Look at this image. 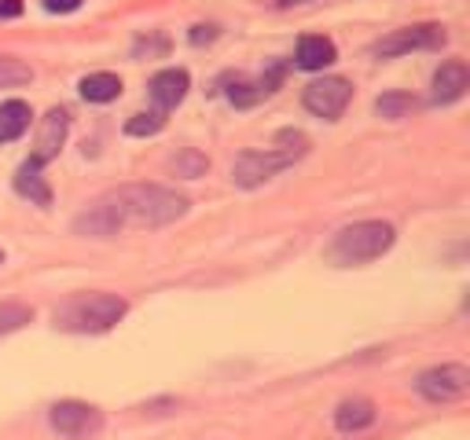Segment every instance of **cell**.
<instances>
[{
    "label": "cell",
    "mask_w": 470,
    "mask_h": 440,
    "mask_svg": "<svg viewBox=\"0 0 470 440\" xmlns=\"http://www.w3.org/2000/svg\"><path fill=\"white\" fill-rule=\"evenodd\" d=\"M394 224L386 220H361V224H349L335 235V243L327 246V261L338 268H352V264H368L379 261L389 246H394Z\"/></svg>",
    "instance_id": "3"
},
{
    "label": "cell",
    "mask_w": 470,
    "mask_h": 440,
    "mask_svg": "<svg viewBox=\"0 0 470 440\" xmlns=\"http://www.w3.org/2000/svg\"><path fill=\"white\" fill-rule=\"evenodd\" d=\"M280 8H294V4H309V0H276Z\"/></svg>",
    "instance_id": "24"
},
{
    "label": "cell",
    "mask_w": 470,
    "mask_h": 440,
    "mask_svg": "<svg viewBox=\"0 0 470 440\" xmlns=\"http://www.w3.org/2000/svg\"><path fill=\"white\" fill-rule=\"evenodd\" d=\"M45 8L66 15V12H77V8H82V0H45Z\"/></svg>",
    "instance_id": "22"
},
{
    "label": "cell",
    "mask_w": 470,
    "mask_h": 440,
    "mask_svg": "<svg viewBox=\"0 0 470 440\" xmlns=\"http://www.w3.org/2000/svg\"><path fill=\"white\" fill-rule=\"evenodd\" d=\"M309 151V140L294 143V147H268V151H243L239 158H235L231 166V180L239 187H257L265 180H272L276 173L291 169L298 158Z\"/></svg>",
    "instance_id": "4"
},
{
    "label": "cell",
    "mask_w": 470,
    "mask_h": 440,
    "mask_svg": "<svg viewBox=\"0 0 470 440\" xmlns=\"http://www.w3.org/2000/svg\"><path fill=\"white\" fill-rule=\"evenodd\" d=\"M445 45V30L426 22V26H408V30H394L389 37L371 45L375 56H405V52H430Z\"/></svg>",
    "instance_id": "7"
},
{
    "label": "cell",
    "mask_w": 470,
    "mask_h": 440,
    "mask_svg": "<svg viewBox=\"0 0 470 440\" xmlns=\"http://www.w3.org/2000/svg\"><path fill=\"white\" fill-rule=\"evenodd\" d=\"M30 103L22 99H8V103H0V143H12L19 140L26 129H30Z\"/></svg>",
    "instance_id": "15"
},
{
    "label": "cell",
    "mask_w": 470,
    "mask_h": 440,
    "mask_svg": "<svg viewBox=\"0 0 470 440\" xmlns=\"http://www.w3.org/2000/svg\"><path fill=\"white\" fill-rule=\"evenodd\" d=\"M415 389L430 400V404H452V400H463L470 393V371L463 364H441L419 375Z\"/></svg>",
    "instance_id": "6"
},
{
    "label": "cell",
    "mask_w": 470,
    "mask_h": 440,
    "mask_svg": "<svg viewBox=\"0 0 470 440\" xmlns=\"http://www.w3.org/2000/svg\"><path fill=\"white\" fill-rule=\"evenodd\" d=\"M30 319H33V312H30L26 305L4 301V305H0V334H12V331H19V327H26Z\"/></svg>",
    "instance_id": "19"
},
{
    "label": "cell",
    "mask_w": 470,
    "mask_h": 440,
    "mask_svg": "<svg viewBox=\"0 0 470 440\" xmlns=\"http://www.w3.org/2000/svg\"><path fill=\"white\" fill-rule=\"evenodd\" d=\"M187 85H191L187 70H162V73H154L151 77V99H154V107H159V114L173 110L187 96Z\"/></svg>",
    "instance_id": "10"
},
{
    "label": "cell",
    "mask_w": 470,
    "mask_h": 440,
    "mask_svg": "<svg viewBox=\"0 0 470 440\" xmlns=\"http://www.w3.org/2000/svg\"><path fill=\"white\" fill-rule=\"evenodd\" d=\"M15 191L22 198H30L33 206H52V187L45 184L41 177V166H33V162H22L19 173H15Z\"/></svg>",
    "instance_id": "13"
},
{
    "label": "cell",
    "mask_w": 470,
    "mask_h": 440,
    "mask_svg": "<svg viewBox=\"0 0 470 440\" xmlns=\"http://www.w3.org/2000/svg\"><path fill=\"white\" fill-rule=\"evenodd\" d=\"M66 129H70V117H66V110H48V117H45V125H41V136H37V151L30 154V162L33 166H45V162H52V158L59 154V147H63V140H66Z\"/></svg>",
    "instance_id": "9"
},
{
    "label": "cell",
    "mask_w": 470,
    "mask_h": 440,
    "mask_svg": "<svg viewBox=\"0 0 470 440\" xmlns=\"http://www.w3.org/2000/svg\"><path fill=\"white\" fill-rule=\"evenodd\" d=\"M305 110L317 114V117H327V122H335V117L349 107L352 99V85L345 82V77H320V82H312L305 89Z\"/></svg>",
    "instance_id": "8"
},
{
    "label": "cell",
    "mask_w": 470,
    "mask_h": 440,
    "mask_svg": "<svg viewBox=\"0 0 470 440\" xmlns=\"http://www.w3.org/2000/svg\"><path fill=\"white\" fill-rule=\"evenodd\" d=\"M375 422V404L371 400H342L338 404V411H335V426L342 429V433H357V429H364V426H371Z\"/></svg>",
    "instance_id": "14"
},
{
    "label": "cell",
    "mask_w": 470,
    "mask_h": 440,
    "mask_svg": "<svg viewBox=\"0 0 470 440\" xmlns=\"http://www.w3.org/2000/svg\"><path fill=\"white\" fill-rule=\"evenodd\" d=\"M0 261H4V254H0Z\"/></svg>",
    "instance_id": "25"
},
{
    "label": "cell",
    "mask_w": 470,
    "mask_h": 440,
    "mask_svg": "<svg viewBox=\"0 0 470 440\" xmlns=\"http://www.w3.org/2000/svg\"><path fill=\"white\" fill-rule=\"evenodd\" d=\"M82 96L89 103H110L122 96V77L118 73H89L82 82Z\"/></svg>",
    "instance_id": "16"
},
{
    "label": "cell",
    "mask_w": 470,
    "mask_h": 440,
    "mask_svg": "<svg viewBox=\"0 0 470 440\" xmlns=\"http://www.w3.org/2000/svg\"><path fill=\"white\" fill-rule=\"evenodd\" d=\"M206 166H210V162H206L203 154H195V151H184V154L173 158V169H177L180 177H203Z\"/></svg>",
    "instance_id": "21"
},
{
    "label": "cell",
    "mask_w": 470,
    "mask_h": 440,
    "mask_svg": "<svg viewBox=\"0 0 470 440\" xmlns=\"http://www.w3.org/2000/svg\"><path fill=\"white\" fill-rule=\"evenodd\" d=\"M22 15V0H0V19H19Z\"/></svg>",
    "instance_id": "23"
},
{
    "label": "cell",
    "mask_w": 470,
    "mask_h": 440,
    "mask_svg": "<svg viewBox=\"0 0 470 440\" xmlns=\"http://www.w3.org/2000/svg\"><path fill=\"white\" fill-rule=\"evenodd\" d=\"M294 59H298L301 70H324V66H331L338 59V52H335L331 37L312 33V37H301V41H298V56Z\"/></svg>",
    "instance_id": "12"
},
{
    "label": "cell",
    "mask_w": 470,
    "mask_h": 440,
    "mask_svg": "<svg viewBox=\"0 0 470 440\" xmlns=\"http://www.w3.org/2000/svg\"><path fill=\"white\" fill-rule=\"evenodd\" d=\"M419 103H415V96H408V92H389V96H379V103H375V110L382 114V117H405V114H412Z\"/></svg>",
    "instance_id": "18"
},
{
    "label": "cell",
    "mask_w": 470,
    "mask_h": 440,
    "mask_svg": "<svg viewBox=\"0 0 470 440\" xmlns=\"http://www.w3.org/2000/svg\"><path fill=\"white\" fill-rule=\"evenodd\" d=\"M129 312L118 294H77L56 308V327L70 334H103Z\"/></svg>",
    "instance_id": "2"
},
{
    "label": "cell",
    "mask_w": 470,
    "mask_h": 440,
    "mask_svg": "<svg viewBox=\"0 0 470 440\" xmlns=\"http://www.w3.org/2000/svg\"><path fill=\"white\" fill-rule=\"evenodd\" d=\"M187 213V198L159 187V184H126L110 194H103L96 206H89L82 217H74V231L77 235H92V238H107L114 231H122L126 224L136 228H162L173 224Z\"/></svg>",
    "instance_id": "1"
},
{
    "label": "cell",
    "mask_w": 470,
    "mask_h": 440,
    "mask_svg": "<svg viewBox=\"0 0 470 440\" xmlns=\"http://www.w3.org/2000/svg\"><path fill=\"white\" fill-rule=\"evenodd\" d=\"M48 422L66 440H92L103 429V411L92 404H82V400H59L48 411Z\"/></svg>",
    "instance_id": "5"
},
{
    "label": "cell",
    "mask_w": 470,
    "mask_h": 440,
    "mask_svg": "<svg viewBox=\"0 0 470 440\" xmlns=\"http://www.w3.org/2000/svg\"><path fill=\"white\" fill-rule=\"evenodd\" d=\"M162 125H166V117L159 110H151V114H133L126 122V133L129 136H154V133H162Z\"/></svg>",
    "instance_id": "20"
},
{
    "label": "cell",
    "mask_w": 470,
    "mask_h": 440,
    "mask_svg": "<svg viewBox=\"0 0 470 440\" xmlns=\"http://www.w3.org/2000/svg\"><path fill=\"white\" fill-rule=\"evenodd\" d=\"M33 70L12 56H0V89H15V85H30Z\"/></svg>",
    "instance_id": "17"
},
{
    "label": "cell",
    "mask_w": 470,
    "mask_h": 440,
    "mask_svg": "<svg viewBox=\"0 0 470 440\" xmlns=\"http://www.w3.org/2000/svg\"><path fill=\"white\" fill-rule=\"evenodd\" d=\"M470 85V73H466V63L452 59V63H441V70L434 73V103H456Z\"/></svg>",
    "instance_id": "11"
}]
</instances>
